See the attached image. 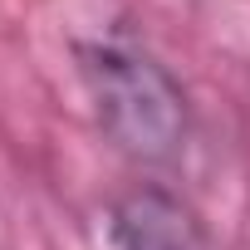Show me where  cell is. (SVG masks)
Returning a JSON list of instances; mask_svg holds the SVG:
<instances>
[{"label": "cell", "mask_w": 250, "mask_h": 250, "mask_svg": "<svg viewBox=\"0 0 250 250\" xmlns=\"http://www.w3.org/2000/svg\"><path fill=\"white\" fill-rule=\"evenodd\" d=\"M74 69L98 133L138 167H172L191 147L196 113L182 79L123 35L74 40Z\"/></svg>", "instance_id": "1"}, {"label": "cell", "mask_w": 250, "mask_h": 250, "mask_svg": "<svg viewBox=\"0 0 250 250\" xmlns=\"http://www.w3.org/2000/svg\"><path fill=\"white\" fill-rule=\"evenodd\" d=\"M108 240L113 250H221L201 211L162 182H133L108 201Z\"/></svg>", "instance_id": "2"}]
</instances>
